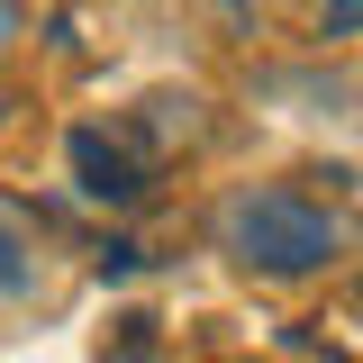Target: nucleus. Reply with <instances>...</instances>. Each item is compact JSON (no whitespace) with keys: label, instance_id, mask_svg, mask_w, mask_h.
I'll return each instance as SVG.
<instances>
[{"label":"nucleus","instance_id":"f257e3e1","mask_svg":"<svg viewBox=\"0 0 363 363\" xmlns=\"http://www.w3.org/2000/svg\"><path fill=\"white\" fill-rule=\"evenodd\" d=\"M227 245H236V264L291 281V272L336 264V218L318 200H300V191H255V200L227 209Z\"/></svg>","mask_w":363,"mask_h":363},{"label":"nucleus","instance_id":"f03ea898","mask_svg":"<svg viewBox=\"0 0 363 363\" xmlns=\"http://www.w3.org/2000/svg\"><path fill=\"white\" fill-rule=\"evenodd\" d=\"M73 173H82V191H91V200H118V209H128V200H145V173H136V155H128V145H109L100 128H73Z\"/></svg>","mask_w":363,"mask_h":363},{"label":"nucleus","instance_id":"7ed1b4c3","mask_svg":"<svg viewBox=\"0 0 363 363\" xmlns=\"http://www.w3.org/2000/svg\"><path fill=\"white\" fill-rule=\"evenodd\" d=\"M28 291H37V236H28V218L0 209V300H28Z\"/></svg>","mask_w":363,"mask_h":363},{"label":"nucleus","instance_id":"20e7f679","mask_svg":"<svg viewBox=\"0 0 363 363\" xmlns=\"http://www.w3.org/2000/svg\"><path fill=\"white\" fill-rule=\"evenodd\" d=\"M327 18H345V28H354V18H363V0H327Z\"/></svg>","mask_w":363,"mask_h":363},{"label":"nucleus","instance_id":"39448f33","mask_svg":"<svg viewBox=\"0 0 363 363\" xmlns=\"http://www.w3.org/2000/svg\"><path fill=\"white\" fill-rule=\"evenodd\" d=\"M9 28H18V0H0V37H9Z\"/></svg>","mask_w":363,"mask_h":363}]
</instances>
